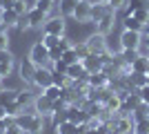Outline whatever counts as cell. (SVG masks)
Masks as SVG:
<instances>
[{
  "instance_id": "cell-1",
  "label": "cell",
  "mask_w": 149,
  "mask_h": 134,
  "mask_svg": "<svg viewBox=\"0 0 149 134\" xmlns=\"http://www.w3.org/2000/svg\"><path fill=\"white\" fill-rule=\"evenodd\" d=\"M13 121L18 123L27 134H42L45 132V116L33 112V109H27L22 114H18Z\"/></svg>"
},
{
  "instance_id": "cell-2",
  "label": "cell",
  "mask_w": 149,
  "mask_h": 134,
  "mask_svg": "<svg viewBox=\"0 0 149 134\" xmlns=\"http://www.w3.org/2000/svg\"><path fill=\"white\" fill-rule=\"evenodd\" d=\"M29 60L36 65V67H49L51 65L49 49H47L42 43H36L33 47H31V51H29Z\"/></svg>"
},
{
  "instance_id": "cell-3",
  "label": "cell",
  "mask_w": 149,
  "mask_h": 134,
  "mask_svg": "<svg viewBox=\"0 0 149 134\" xmlns=\"http://www.w3.org/2000/svg\"><path fill=\"white\" fill-rule=\"evenodd\" d=\"M140 45H143V32L125 29L120 34V49H140Z\"/></svg>"
},
{
  "instance_id": "cell-4",
  "label": "cell",
  "mask_w": 149,
  "mask_h": 134,
  "mask_svg": "<svg viewBox=\"0 0 149 134\" xmlns=\"http://www.w3.org/2000/svg\"><path fill=\"white\" fill-rule=\"evenodd\" d=\"M51 83H54V69H49V67H36L31 85H36V87L45 89L47 85H51Z\"/></svg>"
},
{
  "instance_id": "cell-5",
  "label": "cell",
  "mask_w": 149,
  "mask_h": 134,
  "mask_svg": "<svg viewBox=\"0 0 149 134\" xmlns=\"http://www.w3.org/2000/svg\"><path fill=\"white\" fill-rule=\"evenodd\" d=\"M31 107H33V112H38V114H42V116H54V101L45 94H38L33 98Z\"/></svg>"
},
{
  "instance_id": "cell-6",
  "label": "cell",
  "mask_w": 149,
  "mask_h": 134,
  "mask_svg": "<svg viewBox=\"0 0 149 134\" xmlns=\"http://www.w3.org/2000/svg\"><path fill=\"white\" fill-rule=\"evenodd\" d=\"M71 18H76V22H91V2L89 0H80L78 7L74 9Z\"/></svg>"
},
{
  "instance_id": "cell-7",
  "label": "cell",
  "mask_w": 149,
  "mask_h": 134,
  "mask_svg": "<svg viewBox=\"0 0 149 134\" xmlns=\"http://www.w3.org/2000/svg\"><path fill=\"white\" fill-rule=\"evenodd\" d=\"M85 43H87V47H89V51H91V54H105V51H107L105 34H98V32H96V34H91Z\"/></svg>"
},
{
  "instance_id": "cell-8",
  "label": "cell",
  "mask_w": 149,
  "mask_h": 134,
  "mask_svg": "<svg viewBox=\"0 0 149 134\" xmlns=\"http://www.w3.org/2000/svg\"><path fill=\"white\" fill-rule=\"evenodd\" d=\"M42 32L51 34V36H65V20H62V16H58V18H47V22L42 25Z\"/></svg>"
},
{
  "instance_id": "cell-9",
  "label": "cell",
  "mask_w": 149,
  "mask_h": 134,
  "mask_svg": "<svg viewBox=\"0 0 149 134\" xmlns=\"http://www.w3.org/2000/svg\"><path fill=\"white\" fill-rule=\"evenodd\" d=\"M82 65H85V69L89 74H96V72H102L105 58H102V54H89L87 58H82Z\"/></svg>"
},
{
  "instance_id": "cell-10",
  "label": "cell",
  "mask_w": 149,
  "mask_h": 134,
  "mask_svg": "<svg viewBox=\"0 0 149 134\" xmlns=\"http://www.w3.org/2000/svg\"><path fill=\"white\" fill-rule=\"evenodd\" d=\"M65 74H67V78H69V81H87V76H89V72L85 69L82 60L67 65V72H65Z\"/></svg>"
},
{
  "instance_id": "cell-11",
  "label": "cell",
  "mask_w": 149,
  "mask_h": 134,
  "mask_svg": "<svg viewBox=\"0 0 149 134\" xmlns=\"http://www.w3.org/2000/svg\"><path fill=\"white\" fill-rule=\"evenodd\" d=\"M49 18V13L42 11V9H38V7H31L29 11H27V20H29V27H42Z\"/></svg>"
},
{
  "instance_id": "cell-12",
  "label": "cell",
  "mask_w": 149,
  "mask_h": 134,
  "mask_svg": "<svg viewBox=\"0 0 149 134\" xmlns=\"http://www.w3.org/2000/svg\"><path fill=\"white\" fill-rule=\"evenodd\" d=\"M113 13H116L113 9H111V11H107L105 16L96 22V32H98V34H105V36H107V34L113 29Z\"/></svg>"
},
{
  "instance_id": "cell-13",
  "label": "cell",
  "mask_w": 149,
  "mask_h": 134,
  "mask_svg": "<svg viewBox=\"0 0 149 134\" xmlns=\"http://www.w3.org/2000/svg\"><path fill=\"white\" fill-rule=\"evenodd\" d=\"M0 22H2L7 29H11V27H18L20 16L13 11V9H0Z\"/></svg>"
},
{
  "instance_id": "cell-14",
  "label": "cell",
  "mask_w": 149,
  "mask_h": 134,
  "mask_svg": "<svg viewBox=\"0 0 149 134\" xmlns=\"http://www.w3.org/2000/svg\"><path fill=\"white\" fill-rule=\"evenodd\" d=\"M87 83H89V87H107V85H111V78L107 76L105 72H96V74H89L87 76Z\"/></svg>"
},
{
  "instance_id": "cell-15",
  "label": "cell",
  "mask_w": 149,
  "mask_h": 134,
  "mask_svg": "<svg viewBox=\"0 0 149 134\" xmlns=\"http://www.w3.org/2000/svg\"><path fill=\"white\" fill-rule=\"evenodd\" d=\"M107 11H111V7L107 5V2H100V0L91 2V22H98Z\"/></svg>"
},
{
  "instance_id": "cell-16",
  "label": "cell",
  "mask_w": 149,
  "mask_h": 134,
  "mask_svg": "<svg viewBox=\"0 0 149 134\" xmlns=\"http://www.w3.org/2000/svg\"><path fill=\"white\" fill-rule=\"evenodd\" d=\"M140 51V49H138ZM131 72H140V74H149V56L140 54V56L131 63Z\"/></svg>"
},
{
  "instance_id": "cell-17",
  "label": "cell",
  "mask_w": 149,
  "mask_h": 134,
  "mask_svg": "<svg viewBox=\"0 0 149 134\" xmlns=\"http://www.w3.org/2000/svg\"><path fill=\"white\" fill-rule=\"evenodd\" d=\"M78 132H80V128L74 121H69V119L56 125V134H78Z\"/></svg>"
},
{
  "instance_id": "cell-18",
  "label": "cell",
  "mask_w": 149,
  "mask_h": 134,
  "mask_svg": "<svg viewBox=\"0 0 149 134\" xmlns=\"http://www.w3.org/2000/svg\"><path fill=\"white\" fill-rule=\"evenodd\" d=\"M33 72H36V65L31 63L29 58H27V60H22V65H20V74H22V81L31 83V81H33Z\"/></svg>"
},
{
  "instance_id": "cell-19",
  "label": "cell",
  "mask_w": 149,
  "mask_h": 134,
  "mask_svg": "<svg viewBox=\"0 0 149 134\" xmlns=\"http://www.w3.org/2000/svg\"><path fill=\"white\" fill-rule=\"evenodd\" d=\"M102 107H105V112H111V114H116V112H120V96L113 92L109 98H107L105 103H102Z\"/></svg>"
},
{
  "instance_id": "cell-20",
  "label": "cell",
  "mask_w": 149,
  "mask_h": 134,
  "mask_svg": "<svg viewBox=\"0 0 149 134\" xmlns=\"http://www.w3.org/2000/svg\"><path fill=\"white\" fill-rule=\"evenodd\" d=\"M33 98H36V96L31 94L29 89H25V92H20V89H18V98H16V103L27 112V105H33Z\"/></svg>"
},
{
  "instance_id": "cell-21",
  "label": "cell",
  "mask_w": 149,
  "mask_h": 134,
  "mask_svg": "<svg viewBox=\"0 0 149 134\" xmlns=\"http://www.w3.org/2000/svg\"><path fill=\"white\" fill-rule=\"evenodd\" d=\"M18 98V89H2L0 92V105H11L13 101Z\"/></svg>"
},
{
  "instance_id": "cell-22",
  "label": "cell",
  "mask_w": 149,
  "mask_h": 134,
  "mask_svg": "<svg viewBox=\"0 0 149 134\" xmlns=\"http://www.w3.org/2000/svg\"><path fill=\"white\" fill-rule=\"evenodd\" d=\"M42 94L49 96L51 101H58V98H62V87L56 85V83H51V85H47V87L42 89Z\"/></svg>"
},
{
  "instance_id": "cell-23",
  "label": "cell",
  "mask_w": 149,
  "mask_h": 134,
  "mask_svg": "<svg viewBox=\"0 0 149 134\" xmlns=\"http://www.w3.org/2000/svg\"><path fill=\"white\" fill-rule=\"evenodd\" d=\"M123 27H125V29H131V32H143V29H145V25L140 22V20H136L134 16H125Z\"/></svg>"
},
{
  "instance_id": "cell-24",
  "label": "cell",
  "mask_w": 149,
  "mask_h": 134,
  "mask_svg": "<svg viewBox=\"0 0 149 134\" xmlns=\"http://www.w3.org/2000/svg\"><path fill=\"white\" fill-rule=\"evenodd\" d=\"M78 2L80 0H60V16H71L74 13V9L78 7Z\"/></svg>"
},
{
  "instance_id": "cell-25",
  "label": "cell",
  "mask_w": 149,
  "mask_h": 134,
  "mask_svg": "<svg viewBox=\"0 0 149 134\" xmlns=\"http://www.w3.org/2000/svg\"><path fill=\"white\" fill-rule=\"evenodd\" d=\"M138 56H140V51H138V49H123V54H120V60H123V63H127V65H131Z\"/></svg>"
},
{
  "instance_id": "cell-26",
  "label": "cell",
  "mask_w": 149,
  "mask_h": 134,
  "mask_svg": "<svg viewBox=\"0 0 149 134\" xmlns=\"http://www.w3.org/2000/svg\"><path fill=\"white\" fill-rule=\"evenodd\" d=\"M60 38H62V36H51V34H45V36H42V45L47 47V49H54V47H58Z\"/></svg>"
},
{
  "instance_id": "cell-27",
  "label": "cell",
  "mask_w": 149,
  "mask_h": 134,
  "mask_svg": "<svg viewBox=\"0 0 149 134\" xmlns=\"http://www.w3.org/2000/svg\"><path fill=\"white\" fill-rule=\"evenodd\" d=\"M134 132L136 134H149V119H140L134 123Z\"/></svg>"
},
{
  "instance_id": "cell-28",
  "label": "cell",
  "mask_w": 149,
  "mask_h": 134,
  "mask_svg": "<svg viewBox=\"0 0 149 134\" xmlns=\"http://www.w3.org/2000/svg\"><path fill=\"white\" fill-rule=\"evenodd\" d=\"M74 49H76V54H78V58H87L89 54H91V51H89V47H87V43H76L74 45Z\"/></svg>"
},
{
  "instance_id": "cell-29",
  "label": "cell",
  "mask_w": 149,
  "mask_h": 134,
  "mask_svg": "<svg viewBox=\"0 0 149 134\" xmlns=\"http://www.w3.org/2000/svg\"><path fill=\"white\" fill-rule=\"evenodd\" d=\"M62 60H65V63H67V65H71V63H78L80 58H78V54H76V49H74V47H71V49H67V51H65V54H62Z\"/></svg>"
},
{
  "instance_id": "cell-30",
  "label": "cell",
  "mask_w": 149,
  "mask_h": 134,
  "mask_svg": "<svg viewBox=\"0 0 149 134\" xmlns=\"http://www.w3.org/2000/svg\"><path fill=\"white\" fill-rule=\"evenodd\" d=\"M33 7H38V9H42V11L49 13L51 9H54V0H33Z\"/></svg>"
},
{
  "instance_id": "cell-31",
  "label": "cell",
  "mask_w": 149,
  "mask_h": 134,
  "mask_svg": "<svg viewBox=\"0 0 149 134\" xmlns=\"http://www.w3.org/2000/svg\"><path fill=\"white\" fill-rule=\"evenodd\" d=\"M127 2L129 0H109V7L113 11H118V9H127Z\"/></svg>"
},
{
  "instance_id": "cell-32",
  "label": "cell",
  "mask_w": 149,
  "mask_h": 134,
  "mask_svg": "<svg viewBox=\"0 0 149 134\" xmlns=\"http://www.w3.org/2000/svg\"><path fill=\"white\" fill-rule=\"evenodd\" d=\"M71 47H74V43H71L69 38H65V36H62V38H60V43H58V49H60L62 54H65V51H67V49H71Z\"/></svg>"
},
{
  "instance_id": "cell-33",
  "label": "cell",
  "mask_w": 149,
  "mask_h": 134,
  "mask_svg": "<svg viewBox=\"0 0 149 134\" xmlns=\"http://www.w3.org/2000/svg\"><path fill=\"white\" fill-rule=\"evenodd\" d=\"M0 63H13V54L9 49H0Z\"/></svg>"
},
{
  "instance_id": "cell-34",
  "label": "cell",
  "mask_w": 149,
  "mask_h": 134,
  "mask_svg": "<svg viewBox=\"0 0 149 134\" xmlns=\"http://www.w3.org/2000/svg\"><path fill=\"white\" fill-rule=\"evenodd\" d=\"M5 134H27V132H25V130H22V128H20V125H18V123H16V121H13L11 125L7 128V132H5Z\"/></svg>"
},
{
  "instance_id": "cell-35",
  "label": "cell",
  "mask_w": 149,
  "mask_h": 134,
  "mask_svg": "<svg viewBox=\"0 0 149 134\" xmlns=\"http://www.w3.org/2000/svg\"><path fill=\"white\" fill-rule=\"evenodd\" d=\"M138 96H140V101H143V103H149V83L138 89Z\"/></svg>"
},
{
  "instance_id": "cell-36",
  "label": "cell",
  "mask_w": 149,
  "mask_h": 134,
  "mask_svg": "<svg viewBox=\"0 0 149 134\" xmlns=\"http://www.w3.org/2000/svg\"><path fill=\"white\" fill-rule=\"evenodd\" d=\"M11 123H13L11 116H5V119H0V134H5V132H7V128H9Z\"/></svg>"
},
{
  "instance_id": "cell-37",
  "label": "cell",
  "mask_w": 149,
  "mask_h": 134,
  "mask_svg": "<svg viewBox=\"0 0 149 134\" xmlns=\"http://www.w3.org/2000/svg\"><path fill=\"white\" fill-rule=\"evenodd\" d=\"M13 72V63H0V74L2 76H9Z\"/></svg>"
},
{
  "instance_id": "cell-38",
  "label": "cell",
  "mask_w": 149,
  "mask_h": 134,
  "mask_svg": "<svg viewBox=\"0 0 149 134\" xmlns=\"http://www.w3.org/2000/svg\"><path fill=\"white\" fill-rule=\"evenodd\" d=\"M7 34H0V49H7Z\"/></svg>"
},
{
  "instance_id": "cell-39",
  "label": "cell",
  "mask_w": 149,
  "mask_h": 134,
  "mask_svg": "<svg viewBox=\"0 0 149 134\" xmlns=\"http://www.w3.org/2000/svg\"><path fill=\"white\" fill-rule=\"evenodd\" d=\"M5 116H7V107H5V105H0V119H5Z\"/></svg>"
},
{
  "instance_id": "cell-40",
  "label": "cell",
  "mask_w": 149,
  "mask_h": 134,
  "mask_svg": "<svg viewBox=\"0 0 149 134\" xmlns=\"http://www.w3.org/2000/svg\"><path fill=\"white\" fill-rule=\"evenodd\" d=\"M85 134H100V132L96 128H87V132H85Z\"/></svg>"
},
{
  "instance_id": "cell-41",
  "label": "cell",
  "mask_w": 149,
  "mask_h": 134,
  "mask_svg": "<svg viewBox=\"0 0 149 134\" xmlns=\"http://www.w3.org/2000/svg\"><path fill=\"white\" fill-rule=\"evenodd\" d=\"M111 134H120V132H118V130H111Z\"/></svg>"
},
{
  "instance_id": "cell-42",
  "label": "cell",
  "mask_w": 149,
  "mask_h": 134,
  "mask_svg": "<svg viewBox=\"0 0 149 134\" xmlns=\"http://www.w3.org/2000/svg\"><path fill=\"white\" fill-rule=\"evenodd\" d=\"M2 5H5V0H0V9H2Z\"/></svg>"
},
{
  "instance_id": "cell-43",
  "label": "cell",
  "mask_w": 149,
  "mask_h": 134,
  "mask_svg": "<svg viewBox=\"0 0 149 134\" xmlns=\"http://www.w3.org/2000/svg\"><path fill=\"white\" fill-rule=\"evenodd\" d=\"M100 2H107V5H109V0H100Z\"/></svg>"
},
{
  "instance_id": "cell-44",
  "label": "cell",
  "mask_w": 149,
  "mask_h": 134,
  "mask_svg": "<svg viewBox=\"0 0 149 134\" xmlns=\"http://www.w3.org/2000/svg\"><path fill=\"white\" fill-rule=\"evenodd\" d=\"M2 78H5V76H2V74H0V83H2Z\"/></svg>"
},
{
  "instance_id": "cell-45",
  "label": "cell",
  "mask_w": 149,
  "mask_h": 134,
  "mask_svg": "<svg viewBox=\"0 0 149 134\" xmlns=\"http://www.w3.org/2000/svg\"><path fill=\"white\" fill-rule=\"evenodd\" d=\"M127 134H136V132H134V130H131V132H127Z\"/></svg>"
},
{
  "instance_id": "cell-46",
  "label": "cell",
  "mask_w": 149,
  "mask_h": 134,
  "mask_svg": "<svg viewBox=\"0 0 149 134\" xmlns=\"http://www.w3.org/2000/svg\"><path fill=\"white\" fill-rule=\"evenodd\" d=\"M0 92H2V83H0Z\"/></svg>"
},
{
  "instance_id": "cell-47",
  "label": "cell",
  "mask_w": 149,
  "mask_h": 134,
  "mask_svg": "<svg viewBox=\"0 0 149 134\" xmlns=\"http://www.w3.org/2000/svg\"><path fill=\"white\" fill-rule=\"evenodd\" d=\"M78 134H85V132H78Z\"/></svg>"
}]
</instances>
